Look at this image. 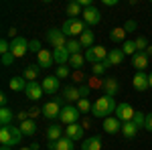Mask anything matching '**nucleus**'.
I'll return each instance as SVG.
<instances>
[{"mask_svg": "<svg viewBox=\"0 0 152 150\" xmlns=\"http://www.w3.org/2000/svg\"><path fill=\"white\" fill-rule=\"evenodd\" d=\"M116 100L114 97H110V95H102V97H97L94 102V108H91V114L95 116V118H110V114H116Z\"/></svg>", "mask_w": 152, "mask_h": 150, "instance_id": "obj_1", "label": "nucleus"}, {"mask_svg": "<svg viewBox=\"0 0 152 150\" xmlns=\"http://www.w3.org/2000/svg\"><path fill=\"white\" fill-rule=\"evenodd\" d=\"M61 31L65 33V37H81L85 31H87V26H85V23L83 20H79V18H67L65 23H63V26H61Z\"/></svg>", "mask_w": 152, "mask_h": 150, "instance_id": "obj_2", "label": "nucleus"}, {"mask_svg": "<svg viewBox=\"0 0 152 150\" xmlns=\"http://www.w3.org/2000/svg\"><path fill=\"white\" fill-rule=\"evenodd\" d=\"M47 43L49 45H53L55 49H61V47H67V37L65 33L61 31V29H49L47 31Z\"/></svg>", "mask_w": 152, "mask_h": 150, "instance_id": "obj_3", "label": "nucleus"}, {"mask_svg": "<svg viewBox=\"0 0 152 150\" xmlns=\"http://www.w3.org/2000/svg\"><path fill=\"white\" fill-rule=\"evenodd\" d=\"M79 116H81V112L77 110V105H63L59 118H61V122H63L65 126H71V124H77Z\"/></svg>", "mask_w": 152, "mask_h": 150, "instance_id": "obj_4", "label": "nucleus"}, {"mask_svg": "<svg viewBox=\"0 0 152 150\" xmlns=\"http://www.w3.org/2000/svg\"><path fill=\"white\" fill-rule=\"evenodd\" d=\"M26 51H28V41H26L24 37H16V39H12V43H10V53H12L16 59L24 57V55H26Z\"/></svg>", "mask_w": 152, "mask_h": 150, "instance_id": "obj_5", "label": "nucleus"}, {"mask_svg": "<svg viewBox=\"0 0 152 150\" xmlns=\"http://www.w3.org/2000/svg\"><path fill=\"white\" fill-rule=\"evenodd\" d=\"M136 114V110L128 104V102H124V104H118L116 108V118L122 122V124H126V122H132V118Z\"/></svg>", "mask_w": 152, "mask_h": 150, "instance_id": "obj_6", "label": "nucleus"}, {"mask_svg": "<svg viewBox=\"0 0 152 150\" xmlns=\"http://www.w3.org/2000/svg\"><path fill=\"white\" fill-rule=\"evenodd\" d=\"M61 100H51V102H47V104L43 105V116L45 118H49V120H55V118H59L61 116Z\"/></svg>", "mask_w": 152, "mask_h": 150, "instance_id": "obj_7", "label": "nucleus"}, {"mask_svg": "<svg viewBox=\"0 0 152 150\" xmlns=\"http://www.w3.org/2000/svg\"><path fill=\"white\" fill-rule=\"evenodd\" d=\"M132 85L136 91H146L150 87V73H144V71H136L134 79H132Z\"/></svg>", "mask_w": 152, "mask_h": 150, "instance_id": "obj_8", "label": "nucleus"}, {"mask_svg": "<svg viewBox=\"0 0 152 150\" xmlns=\"http://www.w3.org/2000/svg\"><path fill=\"white\" fill-rule=\"evenodd\" d=\"M41 85H43V91L49 93V95H55L59 91V87H61V79H59L57 75H47L45 79L41 81Z\"/></svg>", "mask_w": 152, "mask_h": 150, "instance_id": "obj_9", "label": "nucleus"}, {"mask_svg": "<svg viewBox=\"0 0 152 150\" xmlns=\"http://www.w3.org/2000/svg\"><path fill=\"white\" fill-rule=\"evenodd\" d=\"M24 93H26V97L28 100H33V102H39L41 97H43V85L39 83V81H28V85H26V89H24Z\"/></svg>", "mask_w": 152, "mask_h": 150, "instance_id": "obj_10", "label": "nucleus"}, {"mask_svg": "<svg viewBox=\"0 0 152 150\" xmlns=\"http://www.w3.org/2000/svg\"><path fill=\"white\" fill-rule=\"evenodd\" d=\"M124 53H122V49H112L110 51V55H107V59L104 61V67L107 69V67H116V65H122L124 63Z\"/></svg>", "mask_w": 152, "mask_h": 150, "instance_id": "obj_11", "label": "nucleus"}, {"mask_svg": "<svg viewBox=\"0 0 152 150\" xmlns=\"http://www.w3.org/2000/svg\"><path fill=\"white\" fill-rule=\"evenodd\" d=\"M104 130L110 136H112V134H118V132H122V122L118 120L116 116H110V118L104 120Z\"/></svg>", "mask_w": 152, "mask_h": 150, "instance_id": "obj_12", "label": "nucleus"}, {"mask_svg": "<svg viewBox=\"0 0 152 150\" xmlns=\"http://www.w3.org/2000/svg\"><path fill=\"white\" fill-rule=\"evenodd\" d=\"M99 20H102V12L97 10L95 6L83 10V23H85V24H91V26H94V24H97Z\"/></svg>", "mask_w": 152, "mask_h": 150, "instance_id": "obj_13", "label": "nucleus"}, {"mask_svg": "<svg viewBox=\"0 0 152 150\" xmlns=\"http://www.w3.org/2000/svg\"><path fill=\"white\" fill-rule=\"evenodd\" d=\"M73 140L67 138V136H63L61 140H57V142H49L47 144V148L49 150H73Z\"/></svg>", "mask_w": 152, "mask_h": 150, "instance_id": "obj_14", "label": "nucleus"}, {"mask_svg": "<svg viewBox=\"0 0 152 150\" xmlns=\"http://www.w3.org/2000/svg\"><path fill=\"white\" fill-rule=\"evenodd\" d=\"M69 59H71V55H69V51H67L65 47H61V49H53V61H55L57 67L65 65Z\"/></svg>", "mask_w": 152, "mask_h": 150, "instance_id": "obj_15", "label": "nucleus"}, {"mask_svg": "<svg viewBox=\"0 0 152 150\" xmlns=\"http://www.w3.org/2000/svg\"><path fill=\"white\" fill-rule=\"evenodd\" d=\"M65 102H79L81 100V95H79V87H75V85H67V87H63V95H61Z\"/></svg>", "mask_w": 152, "mask_h": 150, "instance_id": "obj_16", "label": "nucleus"}, {"mask_svg": "<svg viewBox=\"0 0 152 150\" xmlns=\"http://www.w3.org/2000/svg\"><path fill=\"white\" fill-rule=\"evenodd\" d=\"M65 136L71 138L73 142H77V140H83V128L79 124H71V126L65 128Z\"/></svg>", "mask_w": 152, "mask_h": 150, "instance_id": "obj_17", "label": "nucleus"}, {"mask_svg": "<svg viewBox=\"0 0 152 150\" xmlns=\"http://www.w3.org/2000/svg\"><path fill=\"white\" fill-rule=\"evenodd\" d=\"M102 87H104L105 95H110V97H114V95L120 91V83H118V79H114V77L105 79L104 83H102Z\"/></svg>", "mask_w": 152, "mask_h": 150, "instance_id": "obj_18", "label": "nucleus"}, {"mask_svg": "<svg viewBox=\"0 0 152 150\" xmlns=\"http://www.w3.org/2000/svg\"><path fill=\"white\" fill-rule=\"evenodd\" d=\"M47 140L49 142H57V140H61L63 136H65V130H61V126H57V124H53V126L47 128Z\"/></svg>", "mask_w": 152, "mask_h": 150, "instance_id": "obj_19", "label": "nucleus"}, {"mask_svg": "<svg viewBox=\"0 0 152 150\" xmlns=\"http://www.w3.org/2000/svg\"><path fill=\"white\" fill-rule=\"evenodd\" d=\"M148 59L150 57H148L146 53H140V51H138V53L132 57V65H134L138 71H144L146 67H148Z\"/></svg>", "mask_w": 152, "mask_h": 150, "instance_id": "obj_20", "label": "nucleus"}, {"mask_svg": "<svg viewBox=\"0 0 152 150\" xmlns=\"http://www.w3.org/2000/svg\"><path fill=\"white\" fill-rule=\"evenodd\" d=\"M81 150H102V136H91L81 142Z\"/></svg>", "mask_w": 152, "mask_h": 150, "instance_id": "obj_21", "label": "nucleus"}, {"mask_svg": "<svg viewBox=\"0 0 152 150\" xmlns=\"http://www.w3.org/2000/svg\"><path fill=\"white\" fill-rule=\"evenodd\" d=\"M37 61H39L37 65H39V67H45V69H47V67H51V65L55 63V61H53V53H49L47 49H43V51L37 55Z\"/></svg>", "mask_w": 152, "mask_h": 150, "instance_id": "obj_22", "label": "nucleus"}, {"mask_svg": "<svg viewBox=\"0 0 152 150\" xmlns=\"http://www.w3.org/2000/svg\"><path fill=\"white\" fill-rule=\"evenodd\" d=\"M0 144H2V146H10V148L14 146L10 126H2V128H0Z\"/></svg>", "mask_w": 152, "mask_h": 150, "instance_id": "obj_23", "label": "nucleus"}, {"mask_svg": "<svg viewBox=\"0 0 152 150\" xmlns=\"http://www.w3.org/2000/svg\"><path fill=\"white\" fill-rule=\"evenodd\" d=\"M26 85H28V81L24 79V77H20V75H16V77H12L8 81V87H10L12 91H24Z\"/></svg>", "mask_w": 152, "mask_h": 150, "instance_id": "obj_24", "label": "nucleus"}, {"mask_svg": "<svg viewBox=\"0 0 152 150\" xmlns=\"http://www.w3.org/2000/svg\"><path fill=\"white\" fill-rule=\"evenodd\" d=\"M14 118H16V114H12L10 108H0V124L2 126H12Z\"/></svg>", "mask_w": 152, "mask_h": 150, "instance_id": "obj_25", "label": "nucleus"}, {"mask_svg": "<svg viewBox=\"0 0 152 150\" xmlns=\"http://www.w3.org/2000/svg\"><path fill=\"white\" fill-rule=\"evenodd\" d=\"M136 134H138V128L134 122H126V124H122V136L126 140H132L136 138Z\"/></svg>", "mask_w": 152, "mask_h": 150, "instance_id": "obj_26", "label": "nucleus"}, {"mask_svg": "<svg viewBox=\"0 0 152 150\" xmlns=\"http://www.w3.org/2000/svg\"><path fill=\"white\" fill-rule=\"evenodd\" d=\"M67 16L69 18H77V16H83V6L75 0V2H69L67 4Z\"/></svg>", "mask_w": 152, "mask_h": 150, "instance_id": "obj_27", "label": "nucleus"}, {"mask_svg": "<svg viewBox=\"0 0 152 150\" xmlns=\"http://www.w3.org/2000/svg\"><path fill=\"white\" fill-rule=\"evenodd\" d=\"M126 35H128V33L124 31V26H116V29L110 31V39H112L114 43H124V41H128Z\"/></svg>", "mask_w": 152, "mask_h": 150, "instance_id": "obj_28", "label": "nucleus"}, {"mask_svg": "<svg viewBox=\"0 0 152 150\" xmlns=\"http://www.w3.org/2000/svg\"><path fill=\"white\" fill-rule=\"evenodd\" d=\"M20 132H23L24 136H35L37 134V124H35V120H26V122H23L20 124Z\"/></svg>", "mask_w": 152, "mask_h": 150, "instance_id": "obj_29", "label": "nucleus"}, {"mask_svg": "<svg viewBox=\"0 0 152 150\" xmlns=\"http://www.w3.org/2000/svg\"><path fill=\"white\" fill-rule=\"evenodd\" d=\"M39 73H41V67L39 65H26V69H24V79L26 81H37L39 77Z\"/></svg>", "mask_w": 152, "mask_h": 150, "instance_id": "obj_30", "label": "nucleus"}, {"mask_svg": "<svg viewBox=\"0 0 152 150\" xmlns=\"http://www.w3.org/2000/svg\"><path fill=\"white\" fill-rule=\"evenodd\" d=\"M94 37H95L94 31H89V29H87V31L79 37V43H81L83 49H91V47H94Z\"/></svg>", "mask_w": 152, "mask_h": 150, "instance_id": "obj_31", "label": "nucleus"}, {"mask_svg": "<svg viewBox=\"0 0 152 150\" xmlns=\"http://www.w3.org/2000/svg\"><path fill=\"white\" fill-rule=\"evenodd\" d=\"M65 49L69 51V55H77V53H81L83 47H81V43H79V39H69Z\"/></svg>", "mask_w": 152, "mask_h": 150, "instance_id": "obj_32", "label": "nucleus"}, {"mask_svg": "<svg viewBox=\"0 0 152 150\" xmlns=\"http://www.w3.org/2000/svg\"><path fill=\"white\" fill-rule=\"evenodd\" d=\"M122 53H124V55H132V57H134V55L138 53L136 43H134V41H124V45H122Z\"/></svg>", "mask_w": 152, "mask_h": 150, "instance_id": "obj_33", "label": "nucleus"}, {"mask_svg": "<svg viewBox=\"0 0 152 150\" xmlns=\"http://www.w3.org/2000/svg\"><path fill=\"white\" fill-rule=\"evenodd\" d=\"M83 63H85V55H81V53H77V55H71L69 59V65H73L75 69H81Z\"/></svg>", "mask_w": 152, "mask_h": 150, "instance_id": "obj_34", "label": "nucleus"}, {"mask_svg": "<svg viewBox=\"0 0 152 150\" xmlns=\"http://www.w3.org/2000/svg\"><path fill=\"white\" fill-rule=\"evenodd\" d=\"M132 122L136 124V128H138V130H140V128H144V124H146V114L136 112V114H134V118H132Z\"/></svg>", "mask_w": 152, "mask_h": 150, "instance_id": "obj_35", "label": "nucleus"}, {"mask_svg": "<svg viewBox=\"0 0 152 150\" xmlns=\"http://www.w3.org/2000/svg\"><path fill=\"white\" fill-rule=\"evenodd\" d=\"M91 108H94V105H91V102H89V100H79V102H77V110H79L81 114L91 112Z\"/></svg>", "mask_w": 152, "mask_h": 150, "instance_id": "obj_36", "label": "nucleus"}, {"mask_svg": "<svg viewBox=\"0 0 152 150\" xmlns=\"http://www.w3.org/2000/svg\"><path fill=\"white\" fill-rule=\"evenodd\" d=\"M10 132H12V140H14V146L16 144H20V140H23V132H20V126H10Z\"/></svg>", "mask_w": 152, "mask_h": 150, "instance_id": "obj_37", "label": "nucleus"}, {"mask_svg": "<svg viewBox=\"0 0 152 150\" xmlns=\"http://www.w3.org/2000/svg\"><path fill=\"white\" fill-rule=\"evenodd\" d=\"M134 43H136V49L140 51V53H144L146 49H148V41H146V37H138V39H134Z\"/></svg>", "mask_w": 152, "mask_h": 150, "instance_id": "obj_38", "label": "nucleus"}, {"mask_svg": "<svg viewBox=\"0 0 152 150\" xmlns=\"http://www.w3.org/2000/svg\"><path fill=\"white\" fill-rule=\"evenodd\" d=\"M28 51H31V53H37V55H39V53L43 51V47H41V41H37V39L28 41Z\"/></svg>", "mask_w": 152, "mask_h": 150, "instance_id": "obj_39", "label": "nucleus"}, {"mask_svg": "<svg viewBox=\"0 0 152 150\" xmlns=\"http://www.w3.org/2000/svg\"><path fill=\"white\" fill-rule=\"evenodd\" d=\"M55 75H57L59 79H65V77L69 75V67H67V65H61V67H57V73H55Z\"/></svg>", "mask_w": 152, "mask_h": 150, "instance_id": "obj_40", "label": "nucleus"}, {"mask_svg": "<svg viewBox=\"0 0 152 150\" xmlns=\"http://www.w3.org/2000/svg\"><path fill=\"white\" fill-rule=\"evenodd\" d=\"M136 29H138L136 20H126V24H124V31H126V33H134Z\"/></svg>", "mask_w": 152, "mask_h": 150, "instance_id": "obj_41", "label": "nucleus"}, {"mask_svg": "<svg viewBox=\"0 0 152 150\" xmlns=\"http://www.w3.org/2000/svg\"><path fill=\"white\" fill-rule=\"evenodd\" d=\"M79 87V95H81V100H87V95H89V91H91V87L89 85H77Z\"/></svg>", "mask_w": 152, "mask_h": 150, "instance_id": "obj_42", "label": "nucleus"}, {"mask_svg": "<svg viewBox=\"0 0 152 150\" xmlns=\"http://www.w3.org/2000/svg\"><path fill=\"white\" fill-rule=\"evenodd\" d=\"M0 53H2V55L10 53V43H8L6 39H2V41H0Z\"/></svg>", "mask_w": 152, "mask_h": 150, "instance_id": "obj_43", "label": "nucleus"}, {"mask_svg": "<svg viewBox=\"0 0 152 150\" xmlns=\"http://www.w3.org/2000/svg\"><path fill=\"white\" fill-rule=\"evenodd\" d=\"M91 71H94V75H102V73L105 71L104 63H95V65H91Z\"/></svg>", "mask_w": 152, "mask_h": 150, "instance_id": "obj_44", "label": "nucleus"}, {"mask_svg": "<svg viewBox=\"0 0 152 150\" xmlns=\"http://www.w3.org/2000/svg\"><path fill=\"white\" fill-rule=\"evenodd\" d=\"M14 55L12 53H6V55H2V65H12V61H14Z\"/></svg>", "mask_w": 152, "mask_h": 150, "instance_id": "obj_45", "label": "nucleus"}, {"mask_svg": "<svg viewBox=\"0 0 152 150\" xmlns=\"http://www.w3.org/2000/svg\"><path fill=\"white\" fill-rule=\"evenodd\" d=\"M39 114H43V108H31V110H28V118H31V120H35Z\"/></svg>", "mask_w": 152, "mask_h": 150, "instance_id": "obj_46", "label": "nucleus"}, {"mask_svg": "<svg viewBox=\"0 0 152 150\" xmlns=\"http://www.w3.org/2000/svg\"><path fill=\"white\" fill-rule=\"evenodd\" d=\"M144 130L152 132V112H150V114H146V124H144Z\"/></svg>", "mask_w": 152, "mask_h": 150, "instance_id": "obj_47", "label": "nucleus"}, {"mask_svg": "<svg viewBox=\"0 0 152 150\" xmlns=\"http://www.w3.org/2000/svg\"><path fill=\"white\" fill-rule=\"evenodd\" d=\"M77 2H79V4L83 6V10H85V8H91V6H94V4H91V0H77Z\"/></svg>", "mask_w": 152, "mask_h": 150, "instance_id": "obj_48", "label": "nucleus"}, {"mask_svg": "<svg viewBox=\"0 0 152 150\" xmlns=\"http://www.w3.org/2000/svg\"><path fill=\"white\" fill-rule=\"evenodd\" d=\"M0 104H2V108H8V97H6V95H4V93H0Z\"/></svg>", "mask_w": 152, "mask_h": 150, "instance_id": "obj_49", "label": "nucleus"}, {"mask_svg": "<svg viewBox=\"0 0 152 150\" xmlns=\"http://www.w3.org/2000/svg\"><path fill=\"white\" fill-rule=\"evenodd\" d=\"M104 4H105V6H116L118 0H104Z\"/></svg>", "mask_w": 152, "mask_h": 150, "instance_id": "obj_50", "label": "nucleus"}, {"mask_svg": "<svg viewBox=\"0 0 152 150\" xmlns=\"http://www.w3.org/2000/svg\"><path fill=\"white\" fill-rule=\"evenodd\" d=\"M144 53H146V55H148V57H150V55H152V45L148 47V49H146V51H144Z\"/></svg>", "mask_w": 152, "mask_h": 150, "instance_id": "obj_51", "label": "nucleus"}, {"mask_svg": "<svg viewBox=\"0 0 152 150\" xmlns=\"http://www.w3.org/2000/svg\"><path fill=\"white\" fill-rule=\"evenodd\" d=\"M39 148H41L39 144H31V150H39Z\"/></svg>", "mask_w": 152, "mask_h": 150, "instance_id": "obj_52", "label": "nucleus"}, {"mask_svg": "<svg viewBox=\"0 0 152 150\" xmlns=\"http://www.w3.org/2000/svg\"><path fill=\"white\" fill-rule=\"evenodd\" d=\"M0 150H10V146H0Z\"/></svg>", "mask_w": 152, "mask_h": 150, "instance_id": "obj_53", "label": "nucleus"}, {"mask_svg": "<svg viewBox=\"0 0 152 150\" xmlns=\"http://www.w3.org/2000/svg\"><path fill=\"white\" fill-rule=\"evenodd\" d=\"M150 87H152V73H150Z\"/></svg>", "mask_w": 152, "mask_h": 150, "instance_id": "obj_54", "label": "nucleus"}, {"mask_svg": "<svg viewBox=\"0 0 152 150\" xmlns=\"http://www.w3.org/2000/svg\"><path fill=\"white\" fill-rule=\"evenodd\" d=\"M20 150H31V148H26V146H24V148H20Z\"/></svg>", "mask_w": 152, "mask_h": 150, "instance_id": "obj_55", "label": "nucleus"}]
</instances>
